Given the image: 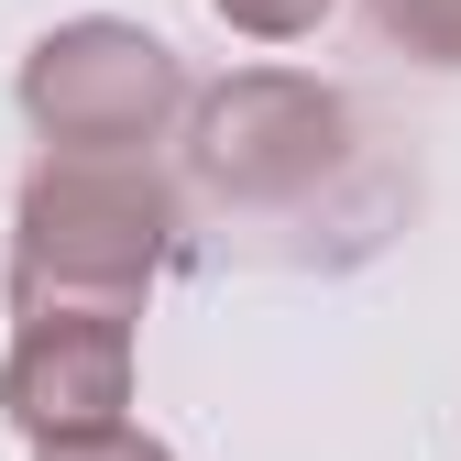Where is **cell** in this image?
<instances>
[{"mask_svg": "<svg viewBox=\"0 0 461 461\" xmlns=\"http://www.w3.org/2000/svg\"><path fill=\"white\" fill-rule=\"evenodd\" d=\"M374 33L429 67H461V0H374Z\"/></svg>", "mask_w": 461, "mask_h": 461, "instance_id": "cell-5", "label": "cell"}, {"mask_svg": "<svg viewBox=\"0 0 461 461\" xmlns=\"http://www.w3.org/2000/svg\"><path fill=\"white\" fill-rule=\"evenodd\" d=\"M340 154H352V99L319 88V77H285V67H253V77L209 88L198 122H187L198 187L230 198V209H297Z\"/></svg>", "mask_w": 461, "mask_h": 461, "instance_id": "cell-3", "label": "cell"}, {"mask_svg": "<svg viewBox=\"0 0 461 461\" xmlns=\"http://www.w3.org/2000/svg\"><path fill=\"white\" fill-rule=\"evenodd\" d=\"M176 264V187L154 154H44L12 209V308H132Z\"/></svg>", "mask_w": 461, "mask_h": 461, "instance_id": "cell-1", "label": "cell"}, {"mask_svg": "<svg viewBox=\"0 0 461 461\" xmlns=\"http://www.w3.org/2000/svg\"><path fill=\"white\" fill-rule=\"evenodd\" d=\"M33 461H176L165 439H143L132 418H110V429H67V439H33Z\"/></svg>", "mask_w": 461, "mask_h": 461, "instance_id": "cell-7", "label": "cell"}, {"mask_svg": "<svg viewBox=\"0 0 461 461\" xmlns=\"http://www.w3.org/2000/svg\"><path fill=\"white\" fill-rule=\"evenodd\" d=\"M0 418L23 439L132 418V308H23L0 363Z\"/></svg>", "mask_w": 461, "mask_h": 461, "instance_id": "cell-4", "label": "cell"}, {"mask_svg": "<svg viewBox=\"0 0 461 461\" xmlns=\"http://www.w3.org/2000/svg\"><path fill=\"white\" fill-rule=\"evenodd\" d=\"M176 110H187V67L143 23L88 12V23H55L23 55V122L55 154H143L176 132Z\"/></svg>", "mask_w": 461, "mask_h": 461, "instance_id": "cell-2", "label": "cell"}, {"mask_svg": "<svg viewBox=\"0 0 461 461\" xmlns=\"http://www.w3.org/2000/svg\"><path fill=\"white\" fill-rule=\"evenodd\" d=\"M209 12L230 23V33H253V44H297V33H319L340 0H209Z\"/></svg>", "mask_w": 461, "mask_h": 461, "instance_id": "cell-6", "label": "cell"}]
</instances>
